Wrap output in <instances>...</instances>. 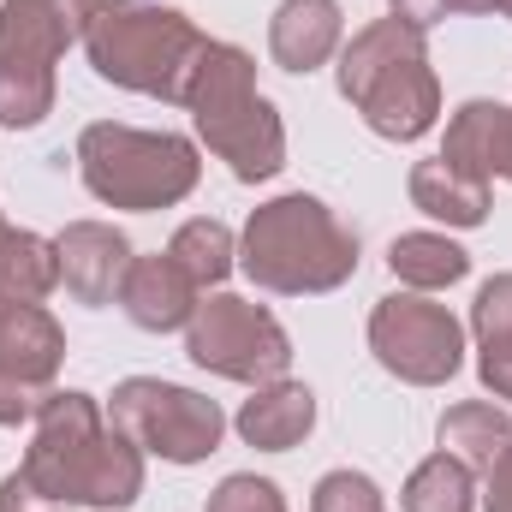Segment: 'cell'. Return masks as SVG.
<instances>
[{
  "label": "cell",
  "mask_w": 512,
  "mask_h": 512,
  "mask_svg": "<svg viewBox=\"0 0 512 512\" xmlns=\"http://www.w3.org/2000/svg\"><path fill=\"white\" fill-rule=\"evenodd\" d=\"M24 489L42 507H102L120 512L143 495V447L131 441L120 423L102 417L96 393L54 387L36 405V435L18 465Z\"/></svg>",
  "instance_id": "obj_1"
},
{
  "label": "cell",
  "mask_w": 512,
  "mask_h": 512,
  "mask_svg": "<svg viewBox=\"0 0 512 512\" xmlns=\"http://www.w3.org/2000/svg\"><path fill=\"white\" fill-rule=\"evenodd\" d=\"M429 30L405 18H376L340 48V96L387 143H417L441 120V78L429 66Z\"/></svg>",
  "instance_id": "obj_2"
},
{
  "label": "cell",
  "mask_w": 512,
  "mask_h": 512,
  "mask_svg": "<svg viewBox=\"0 0 512 512\" xmlns=\"http://www.w3.org/2000/svg\"><path fill=\"white\" fill-rule=\"evenodd\" d=\"M239 268L262 292L316 298V292H334L358 274V233L322 197L286 191V197L251 209L245 239H239Z\"/></svg>",
  "instance_id": "obj_3"
},
{
  "label": "cell",
  "mask_w": 512,
  "mask_h": 512,
  "mask_svg": "<svg viewBox=\"0 0 512 512\" xmlns=\"http://www.w3.org/2000/svg\"><path fill=\"white\" fill-rule=\"evenodd\" d=\"M203 48L209 36L185 12L155 6V0H96L84 24V54L96 78L131 96H155V102H185Z\"/></svg>",
  "instance_id": "obj_4"
},
{
  "label": "cell",
  "mask_w": 512,
  "mask_h": 512,
  "mask_svg": "<svg viewBox=\"0 0 512 512\" xmlns=\"http://www.w3.org/2000/svg\"><path fill=\"white\" fill-rule=\"evenodd\" d=\"M185 108L197 120V137L227 161L233 179L262 185L286 167V126H280L274 102L256 90V60L245 48L209 42L197 72H191Z\"/></svg>",
  "instance_id": "obj_5"
},
{
  "label": "cell",
  "mask_w": 512,
  "mask_h": 512,
  "mask_svg": "<svg viewBox=\"0 0 512 512\" xmlns=\"http://www.w3.org/2000/svg\"><path fill=\"white\" fill-rule=\"evenodd\" d=\"M78 173L96 203L155 215L197 191L203 161H197V143L179 131H137L120 120H96L78 131Z\"/></svg>",
  "instance_id": "obj_6"
},
{
  "label": "cell",
  "mask_w": 512,
  "mask_h": 512,
  "mask_svg": "<svg viewBox=\"0 0 512 512\" xmlns=\"http://www.w3.org/2000/svg\"><path fill=\"white\" fill-rule=\"evenodd\" d=\"M96 0H0V126L30 131L54 114V66L84 42Z\"/></svg>",
  "instance_id": "obj_7"
},
{
  "label": "cell",
  "mask_w": 512,
  "mask_h": 512,
  "mask_svg": "<svg viewBox=\"0 0 512 512\" xmlns=\"http://www.w3.org/2000/svg\"><path fill=\"white\" fill-rule=\"evenodd\" d=\"M185 352L197 370L221 382H280L292 370V340L286 328L239 292H203L191 322H185Z\"/></svg>",
  "instance_id": "obj_8"
},
{
  "label": "cell",
  "mask_w": 512,
  "mask_h": 512,
  "mask_svg": "<svg viewBox=\"0 0 512 512\" xmlns=\"http://www.w3.org/2000/svg\"><path fill=\"white\" fill-rule=\"evenodd\" d=\"M108 417L143 453H155L167 465H197L227 435V417H221L215 399H203L197 387L161 382V376H126L108 399Z\"/></svg>",
  "instance_id": "obj_9"
},
{
  "label": "cell",
  "mask_w": 512,
  "mask_h": 512,
  "mask_svg": "<svg viewBox=\"0 0 512 512\" xmlns=\"http://www.w3.org/2000/svg\"><path fill=\"white\" fill-rule=\"evenodd\" d=\"M370 352L399 382L441 387L465 364V328L447 304H435L423 292H393L370 310Z\"/></svg>",
  "instance_id": "obj_10"
},
{
  "label": "cell",
  "mask_w": 512,
  "mask_h": 512,
  "mask_svg": "<svg viewBox=\"0 0 512 512\" xmlns=\"http://www.w3.org/2000/svg\"><path fill=\"white\" fill-rule=\"evenodd\" d=\"M66 364V334L42 304L0 298V423L36 417Z\"/></svg>",
  "instance_id": "obj_11"
},
{
  "label": "cell",
  "mask_w": 512,
  "mask_h": 512,
  "mask_svg": "<svg viewBox=\"0 0 512 512\" xmlns=\"http://www.w3.org/2000/svg\"><path fill=\"white\" fill-rule=\"evenodd\" d=\"M54 251H60V280H66V292L78 304H114L131 262H137L131 239L120 227H108V221H72L54 239Z\"/></svg>",
  "instance_id": "obj_12"
},
{
  "label": "cell",
  "mask_w": 512,
  "mask_h": 512,
  "mask_svg": "<svg viewBox=\"0 0 512 512\" xmlns=\"http://www.w3.org/2000/svg\"><path fill=\"white\" fill-rule=\"evenodd\" d=\"M346 48L340 0H280L268 18V54L286 72H316Z\"/></svg>",
  "instance_id": "obj_13"
},
{
  "label": "cell",
  "mask_w": 512,
  "mask_h": 512,
  "mask_svg": "<svg viewBox=\"0 0 512 512\" xmlns=\"http://www.w3.org/2000/svg\"><path fill=\"white\" fill-rule=\"evenodd\" d=\"M197 286H191V274L173 262V256H137L126 274V286H120V304H126V316L143 328V334H173V328H185L191 322V310H197Z\"/></svg>",
  "instance_id": "obj_14"
},
{
  "label": "cell",
  "mask_w": 512,
  "mask_h": 512,
  "mask_svg": "<svg viewBox=\"0 0 512 512\" xmlns=\"http://www.w3.org/2000/svg\"><path fill=\"white\" fill-rule=\"evenodd\" d=\"M233 429L245 435V447L256 453H286V447H298L310 429H316V393L304 382H262L239 405V417H233Z\"/></svg>",
  "instance_id": "obj_15"
},
{
  "label": "cell",
  "mask_w": 512,
  "mask_h": 512,
  "mask_svg": "<svg viewBox=\"0 0 512 512\" xmlns=\"http://www.w3.org/2000/svg\"><path fill=\"white\" fill-rule=\"evenodd\" d=\"M441 155L477 179H512V108L501 102H465L453 120H447V143Z\"/></svg>",
  "instance_id": "obj_16"
},
{
  "label": "cell",
  "mask_w": 512,
  "mask_h": 512,
  "mask_svg": "<svg viewBox=\"0 0 512 512\" xmlns=\"http://www.w3.org/2000/svg\"><path fill=\"white\" fill-rule=\"evenodd\" d=\"M411 203L429 215V221H447V227H483L489 221V179L453 167L447 155L435 161H417L411 167Z\"/></svg>",
  "instance_id": "obj_17"
},
{
  "label": "cell",
  "mask_w": 512,
  "mask_h": 512,
  "mask_svg": "<svg viewBox=\"0 0 512 512\" xmlns=\"http://www.w3.org/2000/svg\"><path fill=\"white\" fill-rule=\"evenodd\" d=\"M471 334H477V376L495 399H512V274L483 280L471 304Z\"/></svg>",
  "instance_id": "obj_18"
},
{
  "label": "cell",
  "mask_w": 512,
  "mask_h": 512,
  "mask_svg": "<svg viewBox=\"0 0 512 512\" xmlns=\"http://www.w3.org/2000/svg\"><path fill=\"white\" fill-rule=\"evenodd\" d=\"M507 441H512V417L501 405H489V399H459L441 417V453H453L471 471H489Z\"/></svg>",
  "instance_id": "obj_19"
},
{
  "label": "cell",
  "mask_w": 512,
  "mask_h": 512,
  "mask_svg": "<svg viewBox=\"0 0 512 512\" xmlns=\"http://www.w3.org/2000/svg\"><path fill=\"white\" fill-rule=\"evenodd\" d=\"M54 286H60V251H54V239L6 227V239H0V298L42 304Z\"/></svg>",
  "instance_id": "obj_20"
},
{
  "label": "cell",
  "mask_w": 512,
  "mask_h": 512,
  "mask_svg": "<svg viewBox=\"0 0 512 512\" xmlns=\"http://www.w3.org/2000/svg\"><path fill=\"white\" fill-rule=\"evenodd\" d=\"M387 268L411 286V292H435V286H453L471 274V256L459 251L447 233H399L387 245Z\"/></svg>",
  "instance_id": "obj_21"
},
{
  "label": "cell",
  "mask_w": 512,
  "mask_h": 512,
  "mask_svg": "<svg viewBox=\"0 0 512 512\" xmlns=\"http://www.w3.org/2000/svg\"><path fill=\"white\" fill-rule=\"evenodd\" d=\"M399 507L405 512H477V471L459 465L453 453H435V459H423L405 477Z\"/></svg>",
  "instance_id": "obj_22"
},
{
  "label": "cell",
  "mask_w": 512,
  "mask_h": 512,
  "mask_svg": "<svg viewBox=\"0 0 512 512\" xmlns=\"http://www.w3.org/2000/svg\"><path fill=\"white\" fill-rule=\"evenodd\" d=\"M167 256L191 274V286L197 292H209V286H221L233 268H239V245H233V233L221 227V221H209V215H197V221H185L179 233H173V245Z\"/></svg>",
  "instance_id": "obj_23"
},
{
  "label": "cell",
  "mask_w": 512,
  "mask_h": 512,
  "mask_svg": "<svg viewBox=\"0 0 512 512\" xmlns=\"http://www.w3.org/2000/svg\"><path fill=\"white\" fill-rule=\"evenodd\" d=\"M310 512H387V501L364 471H328L310 495Z\"/></svg>",
  "instance_id": "obj_24"
},
{
  "label": "cell",
  "mask_w": 512,
  "mask_h": 512,
  "mask_svg": "<svg viewBox=\"0 0 512 512\" xmlns=\"http://www.w3.org/2000/svg\"><path fill=\"white\" fill-rule=\"evenodd\" d=\"M209 512H286V495H280L268 477L233 471V477H221V489L209 495Z\"/></svg>",
  "instance_id": "obj_25"
},
{
  "label": "cell",
  "mask_w": 512,
  "mask_h": 512,
  "mask_svg": "<svg viewBox=\"0 0 512 512\" xmlns=\"http://www.w3.org/2000/svg\"><path fill=\"white\" fill-rule=\"evenodd\" d=\"M483 477H489V489H483V507H489V512H512V441L501 447V459H495Z\"/></svg>",
  "instance_id": "obj_26"
},
{
  "label": "cell",
  "mask_w": 512,
  "mask_h": 512,
  "mask_svg": "<svg viewBox=\"0 0 512 512\" xmlns=\"http://www.w3.org/2000/svg\"><path fill=\"white\" fill-rule=\"evenodd\" d=\"M387 12L405 18V24H417V30H429V24L447 18V0H387Z\"/></svg>",
  "instance_id": "obj_27"
},
{
  "label": "cell",
  "mask_w": 512,
  "mask_h": 512,
  "mask_svg": "<svg viewBox=\"0 0 512 512\" xmlns=\"http://www.w3.org/2000/svg\"><path fill=\"white\" fill-rule=\"evenodd\" d=\"M36 507H42V501H36V495L24 489V477L12 471V477L0 483V512H36ZM54 512H60V507H54Z\"/></svg>",
  "instance_id": "obj_28"
},
{
  "label": "cell",
  "mask_w": 512,
  "mask_h": 512,
  "mask_svg": "<svg viewBox=\"0 0 512 512\" xmlns=\"http://www.w3.org/2000/svg\"><path fill=\"white\" fill-rule=\"evenodd\" d=\"M453 12H501V0H447V18Z\"/></svg>",
  "instance_id": "obj_29"
},
{
  "label": "cell",
  "mask_w": 512,
  "mask_h": 512,
  "mask_svg": "<svg viewBox=\"0 0 512 512\" xmlns=\"http://www.w3.org/2000/svg\"><path fill=\"white\" fill-rule=\"evenodd\" d=\"M501 12H507V18H512V0H501Z\"/></svg>",
  "instance_id": "obj_30"
},
{
  "label": "cell",
  "mask_w": 512,
  "mask_h": 512,
  "mask_svg": "<svg viewBox=\"0 0 512 512\" xmlns=\"http://www.w3.org/2000/svg\"><path fill=\"white\" fill-rule=\"evenodd\" d=\"M0 239H6V215H0Z\"/></svg>",
  "instance_id": "obj_31"
}]
</instances>
